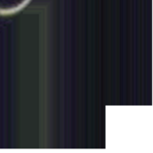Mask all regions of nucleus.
Segmentation results:
<instances>
[{
	"label": "nucleus",
	"mask_w": 153,
	"mask_h": 153,
	"mask_svg": "<svg viewBox=\"0 0 153 153\" xmlns=\"http://www.w3.org/2000/svg\"><path fill=\"white\" fill-rule=\"evenodd\" d=\"M31 0H0V14L8 15L23 9Z\"/></svg>",
	"instance_id": "nucleus-1"
}]
</instances>
